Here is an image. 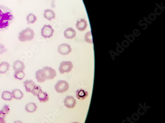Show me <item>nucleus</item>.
I'll use <instances>...</instances> for the list:
<instances>
[{
  "mask_svg": "<svg viewBox=\"0 0 165 123\" xmlns=\"http://www.w3.org/2000/svg\"><path fill=\"white\" fill-rule=\"evenodd\" d=\"M14 19V15L11 9L0 5V32L7 30Z\"/></svg>",
  "mask_w": 165,
  "mask_h": 123,
  "instance_id": "f257e3e1",
  "label": "nucleus"
},
{
  "mask_svg": "<svg viewBox=\"0 0 165 123\" xmlns=\"http://www.w3.org/2000/svg\"><path fill=\"white\" fill-rule=\"evenodd\" d=\"M56 76V70L49 66H44L35 73V78L39 83H43L46 80L53 79Z\"/></svg>",
  "mask_w": 165,
  "mask_h": 123,
  "instance_id": "f03ea898",
  "label": "nucleus"
},
{
  "mask_svg": "<svg viewBox=\"0 0 165 123\" xmlns=\"http://www.w3.org/2000/svg\"><path fill=\"white\" fill-rule=\"evenodd\" d=\"M35 36V33L33 30L31 28L27 27L26 29L20 31L19 34L18 38L19 40L22 42L31 41Z\"/></svg>",
  "mask_w": 165,
  "mask_h": 123,
  "instance_id": "7ed1b4c3",
  "label": "nucleus"
},
{
  "mask_svg": "<svg viewBox=\"0 0 165 123\" xmlns=\"http://www.w3.org/2000/svg\"><path fill=\"white\" fill-rule=\"evenodd\" d=\"M69 89V84L64 80L58 81L55 86V89L58 93H63L67 91Z\"/></svg>",
  "mask_w": 165,
  "mask_h": 123,
  "instance_id": "20e7f679",
  "label": "nucleus"
},
{
  "mask_svg": "<svg viewBox=\"0 0 165 123\" xmlns=\"http://www.w3.org/2000/svg\"><path fill=\"white\" fill-rule=\"evenodd\" d=\"M73 68V64L70 61H63L60 65L59 70L61 74L71 72Z\"/></svg>",
  "mask_w": 165,
  "mask_h": 123,
  "instance_id": "39448f33",
  "label": "nucleus"
},
{
  "mask_svg": "<svg viewBox=\"0 0 165 123\" xmlns=\"http://www.w3.org/2000/svg\"><path fill=\"white\" fill-rule=\"evenodd\" d=\"M54 30L50 25H45L42 28L41 36L45 38H50L54 34Z\"/></svg>",
  "mask_w": 165,
  "mask_h": 123,
  "instance_id": "423d86ee",
  "label": "nucleus"
},
{
  "mask_svg": "<svg viewBox=\"0 0 165 123\" xmlns=\"http://www.w3.org/2000/svg\"><path fill=\"white\" fill-rule=\"evenodd\" d=\"M58 52L63 55L69 54L71 52V47L68 44H61L58 47Z\"/></svg>",
  "mask_w": 165,
  "mask_h": 123,
  "instance_id": "0eeeda50",
  "label": "nucleus"
},
{
  "mask_svg": "<svg viewBox=\"0 0 165 123\" xmlns=\"http://www.w3.org/2000/svg\"><path fill=\"white\" fill-rule=\"evenodd\" d=\"M10 108L9 105H5L0 110V123H6L5 118L9 113Z\"/></svg>",
  "mask_w": 165,
  "mask_h": 123,
  "instance_id": "6e6552de",
  "label": "nucleus"
},
{
  "mask_svg": "<svg viewBox=\"0 0 165 123\" xmlns=\"http://www.w3.org/2000/svg\"><path fill=\"white\" fill-rule=\"evenodd\" d=\"M64 105L69 108H73L75 107L77 102L72 96H67L64 99Z\"/></svg>",
  "mask_w": 165,
  "mask_h": 123,
  "instance_id": "1a4fd4ad",
  "label": "nucleus"
},
{
  "mask_svg": "<svg viewBox=\"0 0 165 123\" xmlns=\"http://www.w3.org/2000/svg\"><path fill=\"white\" fill-rule=\"evenodd\" d=\"M23 85L26 89V92L28 93H31L33 88L36 85V84L32 80H26L23 82Z\"/></svg>",
  "mask_w": 165,
  "mask_h": 123,
  "instance_id": "9d476101",
  "label": "nucleus"
},
{
  "mask_svg": "<svg viewBox=\"0 0 165 123\" xmlns=\"http://www.w3.org/2000/svg\"><path fill=\"white\" fill-rule=\"evenodd\" d=\"M44 17L49 21H52L53 19H55L56 17V14L54 11L50 9H45L44 12Z\"/></svg>",
  "mask_w": 165,
  "mask_h": 123,
  "instance_id": "9b49d317",
  "label": "nucleus"
},
{
  "mask_svg": "<svg viewBox=\"0 0 165 123\" xmlns=\"http://www.w3.org/2000/svg\"><path fill=\"white\" fill-rule=\"evenodd\" d=\"M76 27L79 31H84L87 27V22L84 19H81L80 20L77 21Z\"/></svg>",
  "mask_w": 165,
  "mask_h": 123,
  "instance_id": "f8f14e48",
  "label": "nucleus"
},
{
  "mask_svg": "<svg viewBox=\"0 0 165 123\" xmlns=\"http://www.w3.org/2000/svg\"><path fill=\"white\" fill-rule=\"evenodd\" d=\"M13 69L15 72L23 71L25 69L24 63L20 60H16L14 62V65H13Z\"/></svg>",
  "mask_w": 165,
  "mask_h": 123,
  "instance_id": "ddd939ff",
  "label": "nucleus"
},
{
  "mask_svg": "<svg viewBox=\"0 0 165 123\" xmlns=\"http://www.w3.org/2000/svg\"><path fill=\"white\" fill-rule=\"evenodd\" d=\"M64 37L67 39H73L76 36V32L72 28H68L64 31Z\"/></svg>",
  "mask_w": 165,
  "mask_h": 123,
  "instance_id": "4468645a",
  "label": "nucleus"
},
{
  "mask_svg": "<svg viewBox=\"0 0 165 123\" xmlns=\"http://www.w3.org/2000/svg\"><path fill=\"white\" fill-rule=\"evenodd\" d=\"M37 109V106L36 104L33 102L27 103L25 107L26 111L27 112L30 113L35 112L36 111Z\"/></svg>",
  "mask_w": 165,
  "mask_h": 123,
  "instance_id": "2eb2a0df",
  "label": "nucleus"
},
{
  "mask_svg": "<svg viewBox=\"0 0 165 123\" xmlns=\"http://www.w3.org/2000/svg\"><path fill=\"white\" fill-rule=\"evenodd\" d=\"M37 98L39 102L43 103L46 102L49 99L48 94H47L46 92L42 91L38 95Z\"/></svg>",
  "mask_w": 165,
  "mask_h": 123,
  "instance_id": "dca6fc26",
  "label": "nucleus"
},
{
  "mask_svg": "<svg viewBox=\"0 0 165 123\" xmlns=\"http://www.w3.org/2000/svg\"><path fill=\"white\" fill-rule=\"evenodd\" d=\"M12 98L17 100H20L23 97V93L19 89H16L12 90L11 92Z\"/></svg>",
  "mask_w": 165,
  "mask_h": 123,
  "instance_id": "f3484780",
  "label": "nucleus"
},
{
  "mask_svg": "<svg viewBox=\"0 0 165 123\" xmlns=\"http://www.w3.org/2000/svg\"><path fill=\"white\" fill-rule=\"evenodd\" d=\"M76 95L78 99L83 100L88 95V93L83 89H81L76 91Z\"/></svg>",
  "mask_w": 165,
  "mask_h": 123,
  "instance_id": "a211bd4d",
  "label": "nucleus"
},
{
  "mask_svg": "<svg viewBox=\"0 0 165 123\" xmlns=\"http://www.w3.org/2000/svg\"><path fill=\"white\" fill-rule=\"evenodd\" d=\"M10 65L7 62H2L0 64V74H5L9 70Z\"/></svg>",
  "mask_w": 165,
  "mask_h": 123,
  "instance_id": "6ab92c4d",
  "label": "nucleus"
},
{
  "mask_svg": "<svg viewBox=\"0 0 165 123\" xmlns=\"http://www.w3.org/2000/svg\"><path fill=\"white\" fill-rule=\"evenodd\" d=\"M2 99L5 101H11L12 100V93L8 91H5L2 94Z\"/></svg>",
  "mask_w": 165,
  "mask_h": 123,
  "instance_id": "aec40b11",
  "label": "nucleus"
},
{
  "mask_svg": "<svg viewBox=\"0 0 165 123\" xmlns=\"http://www.w3.org/2000/svg\"><path fill=\"white\" fill-rule=\"evenodd\" d=\"M27 24H34L37 21V17L33 13H30L26 17Z\"/></svg>",
  "mask_w": 165,
  "mask_h": 123,
  "instance_id": "412c9836",
  "label": "nucleus"
},
{
  "mask_svg": "<svg viewBox=\"0 0 165 123\" xmlns=\"http://www.w3.org/2000/svg\"><path fill=\"white\" fill-rule=\"evenodd\" d=\"M25 73L23 71H17L15 72L14 78L16 80H22L25 76Z\"/></svg>",
  "mask_w": 165,
  "mask_h": 123,
  "instance_id": "4be33fe9",
  "label": "nucleus"
},
{
  "mask_svg": "<svg viewBox=\"0 0 165 123\" xmlns=\"http://www.w3.org/2000/svg\"><path fill=\"white\" fill-rule=\"evenodd\" d=\"M85 40L87 43H89V44H93L92 36L91 32L89 31L87 32L86 34L85 35Z\"/></svg>",
  "mask_w": 165,
  "mask_h": 123,
  "instance_id": "5701e85b",
  "label": "nucleus"
},
{
  "mask_svg": "<svg viewBox=\"0 0 165 123\" xmlns=\"http://www.w3.org/2000/svg\"><path fill=\"white\" fill-rule=\"evenodd\" d=\"M42 91V88L39 85H35L33 89L32 90L31 93L34 96H37Z\"/></svg>",
  "mask_w": 165,
  "mask_h": 123,
  "instance_id": "b1692460",
  "label": "nucleus"
},
{
  "mask_svg": "<svg viewBox=\"0 0 165 123\" xmlns=\"http://www.w3.org/2000/svg\"><path fill=\"white\" fill-rule=\"evenodd\" d=\"M7 51V49L5 48L4 45L0 44V55L3 54V53Z\"/></svg>",
  "mask_w": 165,
  "mask_h": 123,
  "instance_id": "393cba45",
  "label": "nucleus"
},
{
  "mask_svg": "<svg viewBox=\"0 0 165 123\" xmlns=\"http://www.w3.org/2000/svg\"><path fill=\"white\" fill-rule=\"evenodd\" d=\"M14 123H22V122L21 121L18 120V121H15V122H14Z\"/></svg>",
  "mask_w": 165,
  "mask_h": 123,
  "instance_id": "a878e982",
  "label": "nucleus"
},
{
  "mask_svg": "<svg viewBox=\"0 0 165 123\" xmlns=\"http://www.w3.org/2000/svg\"><path fill=\"white\" fill-rule=\"evenodd\" d=\"M77 123V122H74V123Z\"/></svg>",
  "mask_w": 165,
  "mask_h": 123,
  "instance_id": "bb28decb",
  "label": "nucleus"
}]
</instances>
